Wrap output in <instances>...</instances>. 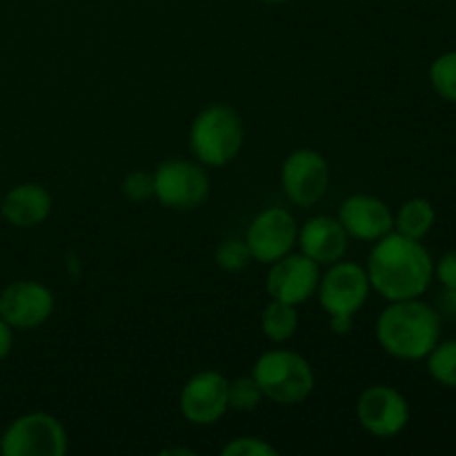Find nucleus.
Returning a JSON list of instances; mask_svg holds the SVG:
<instances>
[{"label": "nucleus", "mask_w": 456, "mask_h": 456, "mask_svg": "<svg viewBox=\"0 0 456 456\" xmlns=\"http://www.w3.org/2000/svg\"><path fill=\"white\" fill-rule=\"evenodd\" d=\"M365 272L370 288L387 303L408 301L421 298L428 292L435 276V263L421 240L392 230L383 239L374 240Z\"/></svg>", "instance_id": "obj_1"}, {"label": "nucleus", "mask_w": 456, "mask_h": 456, "mask_svg": "<svg viewBox=\"0 0 456 456\" xmlns=\"http://www.w3.org/2000/svg\"><path fill=\"white\" fill-rule=\"evenodd\" d=\"M377 341L399 361H423L441 341V314L421 298L390 301L377 319Z\"/></svg>", "instance_id": "obj_2"}, {"label": "nucleus", "mask_w": 456, "mask_h": 456, "mask_svg": "<svg viewBox=\"0 0 456 456\" xmlns=\"http://www.w3.org/2000/svg\"><path fill=\"white\" fill-rule=\"evenodd\" d=\"M245 145V125L239 111L225 102L200 110L190 127V150L205 167H225Z\"/></svg>", "instance_id": "obj_3"}, {"label": "nucleus", "mask_w": 456, "mask_h": 456, "mask_svg": "<svg viewBox=\"0 0 456 456\" xmlns=\"http://www.w3.org/2000/svg\"><path fill=\"white\" fill-rule=\"evenodd\" d=\"M252 377L263 396L281 405L303 403L316 386L310 361L292 350H270L261 354L254 363Z\"/></svg>", "instance_id": "obj_4"}, {"label": "nucleus", "mask_w": 456, "mask_h": 456, "mask_svg": "<svg viewBox=\"0 0 456 456\" xmlns=\"http://www.w3.org/2000/svg\"><path fill=\"white\" fill-rule=\"evenodd\" d=\"M67 448L65 426L47 412L16 417L0 435V454L4 456H62Z\"/></svg>", "instance_id": "obj_5"}, {"label": "nucleus", "mask_w": 456, "mask_h": 456, "mask_svg": "<svg viewBox=\"0 0 456 456\" xmlns=\"http://www.w3.org/2000/svg\"><path fill=\"white\" fill-rule=\"evenodd\" d=\"M154 196L174 212H194L209 199V176L199 160L169 159L156 167Z\"/></svg>", "instance_id": "obj_6"}, {"label": "nucleus", "mask_w": 456, "mask_h": 456, "mask_svg": "<svg viewBox=\"0 0 456 456\" xmlns=\"http://www.w3.org/2000/svg\"><path fill=\"white\" fill-rule=\"evenodd\" d=\"M330 270L321 274L319 297L321 307L328 316H354L368 303L370 279L363 265L352 261H337L328 265Z\"/></svg>", "instance_id": "obj_7"}, {"label": "nucleus", "mask_w": 456, "mask_h": 456, "mask_svg": "<svg viewBox=\"0 0 456 456\" xmlns=\"http://www.w3.org/2000/svg\"><path fill=\"white\" fill-rule=\"evenodd\" d=\"M281 185L289 203L310 208L319 203L330 187V165L321 151L301 147L294 150L281 167Z\"/></svg>", "instance_id": "obj_8"}, {"label": "nucleus", "mask_w": 456, "mask_h": 456, "mask_svg": "<svg viewBox=\"0 0 456 456\" xmlns=\"http://www.w3.org/2000/svg\"><path fill=\"white\" fill-rule=\"evenodd\" d=\"M298 239V225L292 212L285 208H267L258 212L245 232L252 258L256 263L272 265L274 261L292 252Z\"/></svg>", "instance_id": "obj_9"}, {"label": "nucleus", "mask_w": 456, "mask_h": 456, "mask_svg": "<svg viewBox=\"0 0 456 456\" xmlns=\"http://www.w3.org/2000/svg\"><path fill=\"white\" fill-rule=\"evenodd\" d=\"M178 408L191 426H214L230 410V381L216 370L194 374L183 386Z\"/></svg>", "instance_id": "obj_10"}, {"label": "nucleus", "mask_w": 456, "mask_h": 456, "mask_svg": "<svg viewBox=\"0 0 456 456\" xmlns=\"http://www.w3.org/2000/svg\"><path fill=\"white\" fill-rule=\"evenodd\" d=\"M356 417L365 432L379 439H392L410 423V403L396 387L372 386L361 392Z\"/></svg>", "instance_id": "obj_11"}, {"label": "nucleus", "mask_w": 456, "mask_h": 456, "mask_svg": "<svg viewBox=\"0 0 456 456\" xmlns=\"http://www.w3.org/2000/svg\"><path fill=\"white\" fill-rule=\"evenodd\" d=\"M56 298L47 285L31 279L9 283L0 292V316L13 330H36L49 321Z\"/></svg>", "instance_id": "obj_12"}, {"label": "nucleus", "mask_w": 456, "mask_h": 456, "mask_svg": "<svg viewBox=\"0 0 456 456\" xmlns=\"http://www.w3.org/2000/svg\"><path fill=\"white\" fill-rule=\"evenodd\" d=\"M321 283V265L305 254H285L274 261L267 272V294L272 301H283L289 305H303L316 297Z\"/></svg>", "instance_id": "obj_13"}, {"label": "nucleus", "mask_w": 456, "mask_h": 456, "mask_svg": "<svg viewBox=\"0 0 456 456\" xmlns=\"http://www.w3.org/2000/svg\"><path fill=\"white\" fill-rule=\"evenodd\" d=\"M338 223L350 239L374 243L395 230V214L377 196L352 194L338 208Z\"/></svg>", "instance_id": "obj_14"}, {"label": "nucleus", "mask_w": 456, "mask_h": 456, "mask_svg": "<svg viewBox=\"0 0 456 456\" xmlns=\"http://www.w3.org/2000/svg\"><path fill=\"white\" fill-rule=\"evenodd\" d=\"M347 232L338 223V218L332 216H312L310 221L298 227V248L301 254L312 258L319 265H332L341 261L347 252Z\"/></svg>", "instance_id": "obj_15"}, {"label": "nucleus", "mask_w": 456, "mask_h": 456, "mask_svg": "<svg viewBox=\"0 0 456 456\" xmlns=\"http://www.w3.org/2000/svg\"><path fill=\"white\" fill-rule=\"evenodd\" d=\"M52 194L38 183H20L0 200V216L18 230H29L45 223L52 214Z\"/></svg>", "instance_id": "obj_16"}, {"label": "nucleus", "mask_w": 456, "mask_h": 456, "mask_svg": "<svg viewBox=\"0 0 456 456\" xmlns=\"http://www.w3.org/2000/svg\"><path fill=\"white\" fill-rule=\"evenodd\" d=\"M436 223L435 205L428 199H410L399 208L395 216V232L408 239L423 240Z\"/></svg>", "instance_id": "obj_17"}, {"label": "nucleus", "mask_w": 456, "mask_h": 456, "mask_svg": "<svg viewBox=\"0 0 456 456\" xmlns=\"http://www.w3.org/2000/svg\"><path fill=\"white\" fill-rule=\"evenodd\" d=\"M261 328L263 334H265L272 343L289 341L298 328L297 305H289V303L283 301H272L270 305L263 310Z\"/></svg>", "instance_id": "obj_18"}, {"label": "nucleus", "mask_w": 456, "mask_h": 456, "mask_svg": "<svg viewBox=\"0 0 456 456\" xmlns=\"http://www.w3.org/2000/svg\"><path fill=\"white\" fill-rule=\"evenodd\" d=\"M426 361L428 372L439 386L456 390V341H439Z\"/></svg>", "instance_id": "obj_19"}, {"label": "nucleus", "mask_w": 456, "mask_h": 456, "mask_svg": "<svg viewBox=\"0 0 456 456\" xmlns=\"http://www.w3.org/2000/svg\"><path fill=\"white\" fill-rule=\"evenodd\" d=\"M430 85L444 101L456 105V52H445L430 65Z\"/></svg>", "instance_id": "obj_20"}, {"label": "nucleus", "mask_w": 456, "mask_h": 456, "mask_svg": "<svg viewBox=\"0 0 456 456\" xmlns=\"http://www.w3.org/2000/svg\"><path fill=\"white\" fill-rule=\"evenodd\" d=\"M216 265L225 272H240L254 261L252 252H249L245 239H225L218 243L216 254Z\"/></svg>", "instance_id": "obj_21"}, {"label": "nucleus", "mask_w": 456, "mask_h": 456, "mask_svg": "<svg viewBox=\"0 0 456 456\" xmlns=\"http://www.w3.org/2000/svg\"><path fill=\"white\" fill-rule=\"evenodd\" d=\"M265 399L254 377H239L230 383V408L236 412H252Z\"/></svg>", "instance_id": "obj_22"}, {"label": "nucleus", "mask_w": 456, "mask_h": 456, "mask_svg": "<svg viewBox=\"0 0 456 456\" xmlns=\"http://www.w3.org/2000/svg\"><path fill=\"white\" fill-rule=\"evenodd\" d=\"M120 190H123L125 199L132 203H145L154 196V174L142 172V169L129 172L120 183Z\"/></svg>", "instance_id": "obj_23"}, {"label": "nucleus", "mask_w": 456, "mask_h": 456, "mask_svg": "<svg viewBox=\"0 0 456 456\" xmlns=\"http://www.w3.org/2000/svg\"><path fill=\"white\" fill-rule=\"evenodd\" d=\"M223 456H276L279 450L272 444H267L265 439H258V436H236L230 444L223 445L221 450Z\"/></svg>", "instance_id": "obj_24"}, {"label": "nucleus", "mask_w": 456, "mask_h": 456, "mask_svg": "<svg viewBox=\"0 0 456 456\" xmlns=\"http://www.w3.org/2000/svg\"><path fill=\"white\" fill-rule=\"evenodd\" d=\"M435 276L444 289H452L456 292V252H448L436 261Z\"/></svg>", "instance_id": "obj_25"}, {"label": "nucleus", "mask_w": 456, "mask_h": 456, "mask_svg": "<svg viewBox=\"0 0 456 456\" xmlns=\"http://www.w3.org/2000/svg\"><path fill=\"white\" fill-rule=\"evenodd\" d=\"M13 350V328L0 316V361L7 359Z\"/></svg>", "instance_id": "obj_26"}, {"label": "nucleus", "mask_w": 456, "mask_h": 456, "mask_svg": "<svg viewBox=\"0 0 456 456\" xmlns=\"http://www.w3.org/2000/svg\"><path fill=\"white\" fill-rule=\"evenodd\" d=\"M354 328V316H330V330L338 337H346Z\"/></svg>", "instance_id": "obj_27"}, {"label": "nucleus", "mask_w": 456, "mask_h": 456, "mask_svg": "<svg viewBox=\"0 0 456 456\" xmlns=\"http://www.w3.org/2000/svg\"><path fill=\"white\" fill-rule=\"evenodd\" d=\"M439 314H448L456 319V292L452 289H445L439 298Z\"/></svg>", "instance_id": "obj_28"}, {"label": "nucleus", "mask_w": 456, "mask_h": 456, "mask_svg": "<svg viewBox=\"0 0 456 456\" xmlns=\"http://www.w3.org/2000/svg\"><path fill=\"white\" fill-rule=\"evenodd\" d=\"M160 454H187V456H191L194 452H190V450H178V448H174V450H163V452Z\"/></svg>", "instance_id": "obj_29"}, {"label": "nucleus", "mask_w": 456, "mask_h": 456, "mask_svg": "<svg viewBox=\"0 0 456 456\" xmlns=\"http://www.w3.org/2000/svg\"><path fill=\"white\" fill-rule=\"evenodd\" d=\"M261 3H267V4H283V3H292V0H261Z\"/></svg>", "instance_id": "obj_30"}]
</instances>
